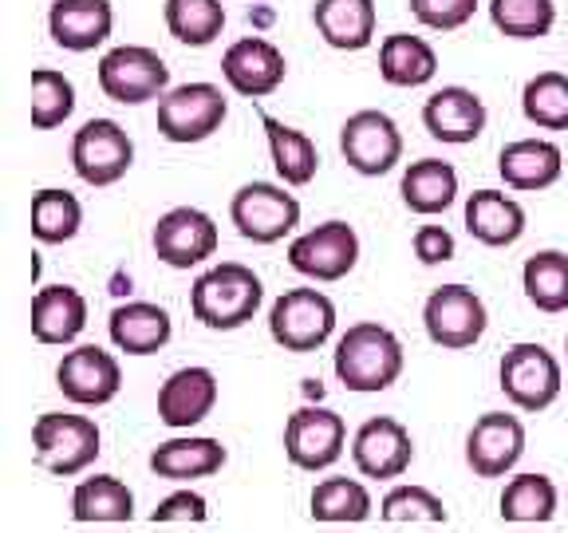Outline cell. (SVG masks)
<instances>
[{
    "mask_svg": "<svg viewBox=\"0 0 568 533\" xmlns=\"http://www.w3.org/2000/svg\"><path fill=\"white\" fill-rule=\"evenodd\" d=\"M106 332H111V344H115L119 352L154 355L170 344V336H174V320H170V312L154 301H126L111 312Z\"/></svg>",
    "mask_w": 568,
    "mask_h": 533,
    "instance_id": "obj_26",
    "label": "cell"
},
{
    "mask_svg": "<svg viewBox=\"0 0 568 533\" xmlns=\"http://www.w3.org/2000/svg\"><path fill=\"white\" fill-rule=\"evenodd\" d=\"M99 91L123 107L151 103L170 91V68L154 48L119 44L99 60Z\"/></svg>",
    "mask_w": 568,
    "mask_h": 533,
    "instance_id": "obj_7",
    "label": "cell"
},
{
    "mask_svg": "<svg viewBox=\"0 0 568 533\" xmlns=\"http://www.w3.org/2000/svg\"><path fill=\"white\" fill-rule=\"evenodd\" d=\"M489 123L486 99L478 91L462 88V83H446V88L430 91L423 103V127L435 142L446 147H466V142L481 139Z\"/></svg>",
    "mask_w": 568,
    "mask_h": 533,
    "instance_id": "obj_19",
    "label": "cell"
},
{
    "mask_svg": "<svg viewBox=\"0 0 568 533\" xmlns=\"http://www.w3.org/2000/svg\"><path fill=\"white\" fill-rule=\"evenodd\" d=\"M372 510H375L372 490L359 479H339V474L316 482L308 497L312 522H324V525H359L372 517Z\"/></svg>",
    "mask_w": 568,
    "mask_h": 533,
    "instance_id": "obj_33",
    "label": "cell"
},
{
    "mask_svg": "<svg viewBox=\"0 0 568 533\" xmlns=\"http://www.w3.org/2000/svg\"><path fill=\"white\" fill-rule=\"evenodd\" d=\"M304 395H308V400H324V388H320V380H304Z\"/></svg>",
    "mask_w": 568,
    "mask_h": 533,
    "instance_id": "obj_44",
    "label": "cell"
},
{
    "mask_svg": "<svg viewBox=\"0 0 568 533\" xmlns=\"http://www.w3.org/2000/svg\"><path fill=\"white\" fill-rule=\"evenodd\" d=\"M403 364H407L403 340L390 329H383L379 320L352 324L336 340V355H332L336 380L347 391H359V395H375V391H387L390 383H399Z\"/></svg>",
    "mask_w": 568,
    "mask_h": 533,
    "instance_id": "obj_1",
    "label": "cell"
},
{
    "mask_svg": "<svg viewBox=\"0 0 568 533\" xmlns=\"http://www.w3.org/2000/svg\"><path fill=\"white\" fill-rule=\"evenodd\" d=\"M525 454V423L509 411H486L466 431V466L474 479H506Z\"/></svg>",
    "mask_w": 568,
    "mask_h": 533,
    "instance_id": "obj_17",
    "label": "cell"
},
{
    "mask_svg": "<svg viewBox=\"0 0 568 533\" xmlns=\"http://www.w3.org/2000/svg\"><path fill=\"white\" fill-rule=\"evenodd\" d=\"M222 76L230 83V91H237L241 99H265L284 83L288 60L265 36H241V40H233L225 48Z\"/></svg>",
    "mask_w": 568,
    "mask_h": 533,
    "instance_id": "obj_18",
    "label": "cell"
},
{
    "mask_svg": "<svg viewBox=\"0 0 568 533\" xmlns=\"http://www.w3.org/2000/svg\"><path fill=\"white\" fill-rule=\"evenodd\" d=\"M352 462L364 479H403L415 462V439L390 415H372L352 435Z\"/></svg>",
    "mask_w": 568,
    "mask_h": 533,
    "instance_id": "obj_16",
    "label": "cell"
},
{
    "mask_svg": "<svg viewBox=\"0 0 568 533\" xmlns=\"http://www.w3.org/2000/svg\"><path fill=\"white\" fill-rule=\"evenodd\" d=\"M103 451V431L91 415H63L44 411L32 423V454L36 466H44L55 479H75L99 459Z\"/></svg>",
    "mask_w": 568,
    "mask_h": 533,
    "instance_id": "obj_3",
    "label": "cell"
},
{
    "mask_svg": "<svg viewBox=\"0 0 568 533\" xmlns=\"http://www.w3.org/2000/svg\"><path fill=\"white\" fill-rule=\"evenodd\" d=\"M466 233L486 249H509L525 233V205L501 190H474L466 198Z\"/></svg>",
    "mask_w": 568,
    "mask_h": 533,
    "instance_id": "obj_25",
    "label": "cell"
},
{
    "mask_svg": "<svg viewBox=\"0 0 568 533\" xmlns=\"http://www.w3.org/2000/svg\"><path fill=\"white\" fill-rule=\"evenodd\" d=\"M248 20L265 28V24H273V12H268V9H257V12H248Z\"/></svg>",
    "mask_w": 568,
    "mask_h": 533,
    "instance_id": "obj_45",
    "label": "cell"
},
{
    "mask_svg": "<svg viewBox=\"0 0 568 533\" xmlns=\"http://www.w3.org/2000/svg\"><path fill=\"white\" fill-rule=\"evenodd\" d=\"M55 388L75 408H106L123 388V368L115 352L99 344H75L55 364Z\"/></svg>",
    "mask_w": 568,
    "mask_h": 533,
    "instance_id": "obj_14",
    "label": "cell"
},
{
    "mask_svg": "<svg viewBox=\"0 0 568 533\" xmlns=\"http://www.w3.org/2000/svg\"><path fill=\"white\" fill-rule=\"evenodd\" d=\"M217 408V375L202 364L178 368L159 388V419L174 431H190Z\"/></svg>",
    "mask_w": 568,
    "mask_h": 533,
    "instance_id": "obj_20",
    "label": "cell"
},
{
    "mask_svg": "<svg viewBox=\"0 0 568 533\" xmlns=\"http://www.w3.org/2000/svg\"><path fill=\"white\" fill-rule=\"evenodd\" d=\"M379 517L387 525H446V506L435 490L399 482L383 494Z\"/></svg>",
    "mask_w": 568,
    "mask_h": 533,
    "instance_id": "obj_40",
    "label": "cell"
},
{
    "mask_svg": "<svg viewBox=\"0 0 568 533\" xmlns=\"http://www.w3.org/2000/svg\"><path fill=\"white\" fill-rule=\"evenodd\" d=\"M230 222L253 245H276L301 225V202L276 182H245L230 198Z\"/></svg>",
    "mask_w": 568,
    "mask_h": 533,
    "instance_id": "obj_10",
    "label": "cell"
},
{
    "mask_svg": "<svg viewBox=\"0 0 568 533\" xmlns=\"http://www.w3.org/2000/svg\"><path fill=\"white\" fill-rule=\"evenodd\" d=\"M230 119V99L217 83H182L159 99V134L178 147L205 142Z\"/></svg>",
    "mask_w": 568,
    "mask_h": 533,
    "instance_id": "obj_6",
    "label": "cell"
},
{
    "mask_svg": "<svg viewBox=\"0 0 568 533\" xmlns=\"http://www.w3.org/2000/svg\"><path fill=\"white\" fill-rule=\"evenodd\" d=\"M336 332V304L320 289H288L268 309V336L284 352H320Z\"/></svg>",
    "mask_w": 568,
    "mask_h": 533,
    "instance_id": "obj_5",
    "label": "cell"
},
{
    "mask_svg": "<svg viewBox=\"0 0 568 533\" xmlns=\"http://www.w3.org/2000/svg\"><path fill=\"white\" fill-rule=\"evenodd\" d=\"M403 205L418 218H435L458 202V170L446 159H418L403 170Z\"/></svg>",
    "mask_w": 568,
    "mask_h": 533,
    "instance_id": "obj_28",
    "label": "cell"
},
{
    "mask_svg": "<svg viewBox=\"0 0 568 533\" xmlns=\"http://www.w3.org/2000/svg\"><path fill=\"white\" fill-rule=\"evenodd\" d=\"M154 258L170 269H194L202 261H210L222 245L217 238V222L197 205H174L154 222L151 233Z\"/></svg>",
    "mask_w": 568,
    "mask_h": 533,
    "instance_id": "obj_15",
    "label": "cell"
},
{
    "mask_svg": "<svg viewBox=\"0 0 568 533\" xmlns=\"http://www.w3.org/2000/svg\"><path fill=\"white\" fill-rule=\"evenodd\" d=\"M288 265L316 284L344 281V276L359 265V233L347 222H339V218L320 222L316 230L293 238V245H288Z\"/></svg>",
    "mask_w": 568,
    "mask_h": 533,
    "instance_id": "obj_13",
    "label": "cell"
},
{
    "mask_svg": "<svg viewBox=\"0 0 568 533\" xmlns=\"http://www.w3.org/2000/svg\"><path fill=\"white\" fill-rule=\"evenodd\" d=\"M521 111L541 131H568V76L565 71H537L521 88Z\"/></svg>",
    "mask_w": 568,
    "mask_h": 533,
    "instance_id": "obj_38",
    "label": "cell"
},
{
    "mask_svg": "<svg viewBox=\"0 0 568 533\" xmlns=\"http://www.w3.org/2000/svg\"><path fill=\"white\" fill-rule=\"evenodd\" d=\"M265 284L241 261H222L205 269L190 289V312L210 332H237L261 312Z\"/></svg>",
    "mask_w": 568,
    "mask_h": 533,
    "instance_id": "obj_2",
    "label": "cell"
},
{
    "mask_svg": "<svg viewBox=\"0 0 568 533\" xmlns=\"http://www.w3.org/2000/svg\"><path fill=\"white\" fill-rule=\"evenodd\" d=\"M423 329L430 336V344L443 348V352H466L489 329L486 301L474 293L470 284H443V289L426 296Z\"/></svg>",
    "mask_w": 568,
    "mask_h": 533,
    "instance_id": "obj_9",
    "label": "cell"
},
{
    "mask_svg": "<svg viewBox=\"0 0 568 533\" xmlns=\"http://www.w3.org/2000/svg\"><path fill=\"white\" fill-rule=\"evenodd\" d=\"M134 167V142L115 119H88L71 139V170L80 182L103 190Z\"/></svg>",
    "mask_w": 568,
    "mask_h": 533,
    "instance_id": "obj_12",
    "label": "cell"
},
{
    "mask_svg": "<svg viewBox=\"0 0 568 533\" xmlns=\"http://www.w3.org/2000/svg\"><path fill=\"white\" fill-rule=\"evenodd\" d=\"M261 127H265V139H268V159H273V170L281 174L284 187H293V190L308 187L320 170L316 142L276 115H261Z\"/></svg>",
    "mask_w": 568,
    "mask_h": 533,
    "instance_id": "obj_30",
    "label": "cell"
},
{
    "mask_svg": "<svg viewBox=\"0 0 568 533\" xmlns=\"http://www.w3.org/2000/svg\"><path fill=\"white\" fill-rule=\"evenodd\" d=\"M560 506V490L549 474L529 471V474H514L497 497V510H501V522L514 525H545L557 517Z\"/></svg>",
    "mask_w": 568,
    "mask_h": 533,
    "instance_id": "obj_31",
    "label": "cell"
},
{
    "mask_svg": "<svg viewBox=\"0 0 568 533\" xmlns=\"http://www.w3.org/2000/svg\"><path fill=\"white\" fill-rule=\"evenodd\" d=\"M115 28L111 0H55L48 9V36L63 52H95Z\"/></svg>",
    "mask_w": 568,
    "mask_h": 533,
    "instance_id": "obj_23",
    "label": "cell"
},
{
    "mask_svg": "<svg viewBox=\"0 0 568 533\" xmlns=\"http://www.w3.org/2000/svg\"><path fill=\"white\" fill-rule=\"evenodd\" d=\"M489 20L509 40H541L557 24V0H489Z\"/></svg>",
    "mask_w": 568,
    "mask_h": 533,
    "instance_id": "obj_39",
    "label": "cell"
},
{
    "mask_svg": "<svg viewBox=\"0 0 568 533\" xmlns=\"http://www.w3.org/2000/svg\"><path fill=\"white\" fill-rule=\"evenodd\" d=\"M28 225H32V238L40 241V245H63V241H71L83 230L80 198L55 187L36 190L32 210H28Z\"/></svg>",
    "mask_w": 568,
    "mask_h": 533,
    "instance_id": "obj_35",
    "label": "cell"
},
{
    "mask_svg": "<svg viewBox=\"0 0 568 533\" xmlns=\"http://www.w3.org/2000/svg\"><path fill=\"white\" fill-rule=\"evenodd\" d=\"M497 388L514 403L517 411H549L560 400V388H565V372H560V360L537 340H521V344L506 348L501 364H497Z\"/></svg>",
    "mask_w": 568,
    "mask_h": 533,
    "instance_id": "obj_4",
    "label": "cell"
},
{
    "mask_svg": "<svg viewBox=\"0 0 568 533\" xmlns=\"http://www.w3.org/2000/svg\"><path fill=\"white\" fill-rule=\"evenodd\" d=\"M478 12V0H410V17L430 32H458Z\"/></svg>",
    "mask_w": 568,
    "mask_h": 533,
    "instance_id": "obj_41",
    "label": "cell"
},
{
    "mask_svg": "<svg viewBox=\"0 0 568 533\" xmlns=\"http://www.w3.org/2000/svg\"><path fill=\"white\" fill-rule=\"evenodd\" d=\"M344 446H347L344 415L332 408H320V400L296 408L288 415V423H284V459L293 462L296 471H308V474L328 471V466H336L344 459Z\"/></svg>",
    "mask_w": 568,
    "mask_h": 533,
    "instance_id": "obj_8",
    "label": "cell"
},
{
    "mask_svg": "<svg viewBox=\"0 0 568 533\" xmlns=\"http://www.w3.org/2000/svg\"><path fill=\"white\" fill-rule=\"evenodd\" d=\"M36 344H75L88 329V296L75 284H44L32 296V312H28Z\"/></svg>",
    "mask_w": 568,
    "mask_h": 533,
    "instance_id": "obj_21",
    "label": "cell"
},
{
    "mask_svg": "<svg viewBox=\"0 0 568 533\" xmlns=\"http://www.w3.org/2000/svg\"><path fill=\"white\" fill-rule=\"evenodd\" d=\"M230 462L217 439L210 435H186V439H166L151 451V471L166 482H194V479H213Z\"/></svg>",
    "mask_w": 568,
    "mask_h": 533,
    "instance_id": "obj_27",
    "label": "cell"
},
{
    "mask_svg": "<svg viewBox=\"0 0 568 533\" xmlns=\"http://www.w3.org/2000/svg\"><path fill=\"white\" fill-rule=\"evenodd\" d=\"M525 301L545 316L568 312V253L560 249H541L521 265Z\"/></svg>",
    "mask_w": 568,
    "mask_h": 533,
    "instance_id": "obj_34",
    "label": "cell"
},
{
    "mask_svg": "<svg viewBox=\"0 0 568 533\" xmlns=\"http://www.w3.org/2000/svg\"><path fill=\"white\" fill-rule=\"evenodd\" d=\"M565 352H568V336H565Z\"/></svg>",
    "mask_w": 568,
    "mask_h": 533,
    "instance_id": "obj_46",
    "label": "cell"
},
{
    "mask_svg": "<svg viewBox=\"0 0 568 533\" xmlns=\"http://www.w3.org/2000/svg\"><path fill=\"white\" fill-rule=\"evenodd\" d=\"M75 111V83L55 68L32 71V91H28V119L36 131H55Z\"/></svg>",
    "mask_w": 568,
    "mask_h": 533,
    "instance_id": "obj_37",
    "label": "cell"
},
{
    "mask_svg": "<svg viewBox=\"0 0 568 533\" xmlns=\"http://www.w3.org/2000/svg\"><path fill=\"white\" fill-rule=\"evenodd\" d=\"M162 20L178 44L210 48L225 32V4L222 0H166Z\"/></svg>",
    "mask_w": 568,
    "mask_h": 533,
    "instance_id": "obj_36",
    "label": "cell"
},
{
    "mask_svg": "<svg viewBox=\"0 0 568 533\" xmlns=\"http://www.w3.org/2000/svg\"><path fill=\"white\" fill-rule=\"evenodd\" d=\"M497 174L509 190H521V194H537V190H549L565 174V154H560L557 142L549 139H514L497 151Z\"/></svg>",
    "mask_w": 568,
    "mask_h": 533,
    "instance_id": "obj_22",
    "label": "cell"
},
{
    "mask_svg": "<svg viewBox=\"0 0 568 533\" xmlns=\"http://www.w3.org/2000/svg\"><path fill=\"white\" fill-rule=\"evenodd\" d=\"M339 154L364 178H379L403 162V131L387 111L364 107L339 127Z\"/></svg>",
    "mask_w": 568,
    "mask_h": 533,
    "instance_id": "obj_11",
    "label": "cell"
},
{
    "mask_svg": "<svg viewBox=\"0 0 568 533\" xmlns=\"http://www.w3.org/2000/svg\"><path fill=\"white\" fill-rule=\"evenodd\" d=\"M205 517H210V502H205L197 490H174V494H166L159 506H154L151 522L154 525H174V522L202 525Z\"/></svg>",
    "mask_w": 568,
    "mask_h": 533,
    "instance_id": "obj_42",
    "label": "cell"
},
{
    "mask_svg": "<svg viewBox=\"0 0 568 533\" xmlns=\"http://www.w3.org/2000/svg\"><path fill=\"white\" fill-rule=\"evenodd\" d=\"M71 517L80 525H119L134 517V494L123 479L115 474H95V479H83L80 486L71 490Z\"/></svg>",
    "mask_w": 568,
    "mask_h": 533,
    "instance_id": "obj_32",
    "label": "cell"
},
{
    "mask_svg": "<svg viewBox=\"0 0 568 533\" xmlns=\"http://www.w3.org/2000/svg\"><path fill=\"white\" fill-rule=\"evenodd\" d=\"M312 24L320 40L336 52H364L375 40V0H316L312 4Z\"/></svg>",
    "mask_w": 568,
    "mask_h": 533,
    "instance_id": "obj_24",
    "label": "cell"
},
{
    "mask_svg": "<svg viewBox=\"0 0 568 533\" xmlns=\"http://www.w3.org/2000/svg\"><path fill=\"white\" fill-rule=\"evenodd\" d=\"M410 245H415V258L423 261V265H446V261H454V253H458L454 233L446 230V225H418Z\"/></svg>",
    "mask_w": 568,
    "mask_h": 533,
    "instance_id": "obj_43",
    "label": "cell"
},
{
    "mask_svg": "<svg viewBox=\"0 0 568 533\" xmlns=\"http://www.w3.org/2000/svg\"><path fill=\"white\" fill-rule=\"evenodd\" d=\"M379 76L390 88H426L438 76V52L423 36L390 32L379 44Z\"/></svg>",
    "mask_w": 568,
    "mask_h": 533,
    "instance_id": "obj_29",
    "label": "cell"
}]
</instances>
